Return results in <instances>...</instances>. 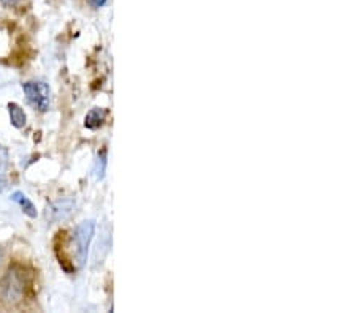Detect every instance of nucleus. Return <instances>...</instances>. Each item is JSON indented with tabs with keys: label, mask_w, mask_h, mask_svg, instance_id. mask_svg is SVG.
Instances as JSON below:
<instances>
[{
	"label": "nucleus",
	"mask_w": 356,
	"mask_h": 313,
	"mask_svg": "<svg viewBox=\"0 0 356 313\" xmlns=\"http://www.w3.org/2000/svg\"><path fill=\"white\" fill-rule=\"evenodd\" d=\"M8 112H10V121L11 124L15 125L16 128H22L27 122V117H26V112L19 105L16 103H10L8 105Z\"/></svg>",
	"instance_id": "0eeeda50"
},
{
	"label": "nucleus",
	"mask_w": 356,
	"mask_h": 313,
	"mask_svg": "<svg viewBox=\"0 0 356 313\" xmlns=\"http://www.w3.org/2000/svg\"><path fill=\"white\" fill-rule=\"evenodd\" d=\"M95 232V221L84 220L78 225L76 231L73 232V248H74V260H76L78 267H83L88 261L89 247Z\"/></svg>",
	"instance_id": "f03ea898"
},
{
	"label": "nucleus",
	"mask_w": 356,
	"mask_h": 313,
	"mask_svg": "<svg viewBox=\"0 0 356 313\" xmlns=\"http://www.w3.org/2000/svg\"><path fill=\"white\" fill-rule=\"evenodd\" d=\"M11 199H13L16 204H19L21 209H22V212H24L26 215H29V217H31V219H35L37 217V208L33 206V203L24 195V193H22V192H15L13 195H11Z\"/></svg>",
	"instance_id": "39448f33"
},
{
	"label": "nucleus",
	"mask_w": 356,
	"mask_h": 313,
	"mask_svg": "<svg viewBox=\"0 0 356 313\" xmlns=\"http://www.w3.org/2000/svg\"><path fill=\"white\" fill-rule=\"evenodd\" d=\"M5 189H7V180L0 179V193H2Z\"/></svg>",
	"instance_id": "9b49d317"
},
{
	"label": "nucleus",
	"mask_w": 356,
	"mask_h": 313,
	"mask_svg": "<svg viewBox=\"0 0 356 313\" xmlns=\"http://www.w3.org/2000/svg\"><path fill=\"white\" fill-rule=\"evenodd\" d=\"M2 258H3V253H2V250H0V264H2Z\"/></svg>",
	"instance_id": "f8f14e48"
},
{
	"label": "nucleus",
	"mask_w": 356,
	"mask_h": 313,
	"mask_svg": "<svg viewBox=\"0 0 356 313\" xmlns=\"http://www.w3.org/2000/svg\"><path fill=\"white\" fill-rule=\"evenodd\" d=\"M89 3H90L94 8H102L103 5L106 3V0H89Z\"/></svg>",
	"instance_id": "9d476101"
},
{
	"label": "nucleus",
	"mask_w": 356,
	"mask_h": 313,
	"mask_svg": "<svg viewBox=\"0 0 356 313\" xmlns=\"http://www.w3.org/2000/svg\"><path fill=\"white\" fill-rule=\"evenodd\" d=\"M74 208H76V203L73 199H59V201L49 204L48 209H46V219L49 221H62L70 217Z\"/></svg>",
	"instance_id": "20e7f679"
},
{
	"label": "nucleus",
	"mask_w": 356,
	"mask_h": 313,
	"mask_svg": "<svg viewBox=\"0 0 356 313\" xmlns=\"http://www.w3.org/2000/svg\"><path fill=\"white\" fill-rule=\"evenodd\" d=\"M106 114H108L106 110H103V108H94V110H92L88 116H86L84 125L92 130L99 128V127H102L103 122L106 121Z\"/></svg>",
	"instance_id": "423d86ee"
},
{
	"label": "nucleus",
	"mask_w": 356,
	"mask_h": 313,
	"mask_svg": "<svg viewBox=\"0 0 356 313\" xmlns=\"http://www.w3.org/2000/svg\"><path fill=\"white\" fill-rule=\"evenodd\" d=\"M105 167H106V155L105 153H102V155L99 157V160H97V167H95L97 179H102L103 176H105Z\"/></svg>",
	"instance_id": "6e6552de"
},
{
	"label": "nucleus",
	"mask_w": 356,
	"mask_h": 313,
	"mask_svg": "<svg viewBox=\"0 0 356 313\" xmlns=\"http://www.w3.org/2000/svg\"><path fill=\"white\" fill-rule=\"evenodd\" d=\"M27 288V278L24 271L19 267H10L7 274L2 278L0 283V294L7 304H18L24 299Z\"/></svg>",
	"instance_id": "f257e3e1"
},
{
	"label": "nucleus",
	"mask_w": 356,
	"mask_h": 313,
	"mask_svg": "<svg viewBox=\"0 0 356 313\" xmlns=\"http://www.w3.org/2000/svg\"><path fill=\"white\" fill-rule=\"evenodd\" d=\"M22 90L31 103L38 111H48L49 108V87L44 83L29 81L22 84Z\"/></svg>",
	"instance_id": "7ed1b4c3"
},
{
	"label": "nucleus",
	"mask_w": 356,
	"mask_h": 313,
	"mask_svg": "<svg viewBox=\"0 0 356 313\" xmlns=\"http://www.w3.org/2000/svg\"><path fill=\"white\" fill-rule=\"evenodd\" d=\"M0 2H2L5 7H8V8H13V7H16V5H18L21 0H0Z\"/></svg>",
	"instance_id": "1a4fd4ad"
}]
</instances>
